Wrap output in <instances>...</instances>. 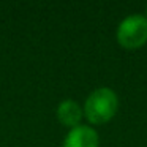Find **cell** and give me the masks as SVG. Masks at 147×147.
I'll return each mask as SVG.
<instances>
[{
    "label": "cell",
    "instance_id": "obj_2",
    "mask_svg": "<svg viewBox=\"0 0 147 147\" xmlns=\"http://www.w3.org/2000/svg\"><path fill=\"white\" fill-rule=\"evenodd\" d=\"M117 41L125 49H138L147 43V18L131 14L117 27Z\"/></svg>",
    "mask_w": 147,
    "mask_h": 147
},
{
    "label": "cell",
    "instance_id": "obj_3",
    "mask_svg": "<svg viewBox=\"0 0 147 147\" xmlns=\"http://www.w3.org/2000/svg\"><path fill=\"white\" fill-rule=\"evenodd\" d=\"M100 139L98 133L93 128L86 125H78L65 138L63 147H98Z\"/></svg>",
    "mask_w": 147,
    "mask_h": 147
},
{
    "label": "cell",
    "instance_id": "obj_5",
    "mask_svg": "<svg viewBox=\"0 0 147 147\" xmlns=\"http://www.w3.org/2000/svg\"><path fill=\"white\" fill-rule=\"evenodd\" d=\"M146 18H147V8H146Z\"/></svg>",
    "mask_w": 147,
    "mask_h": 147
},
{
    "label": "cell",
    "instance_id": "obj_4",
    "mask_svg": "<svg viewBox=\"0 0 147 147\" xmlns=\"http://www.w3.org/2000/svg\"><path fill=\"white\" fill-rule=\"evenodd\" d=\"M57 119L60 120V123H63L65 127H78L82 119V109L73 100H65L59 105L57 108Z\"/></svg>",
    "mask_w": 147,
    "mask_h": 147
},
{
    "label": "cell",
    "instance_id": "obj_1",
    "mask_svg": "<svg viewBox=\"0 0 147 147\" xmlns=\"http://www.w3.org/2000/svg\"><path fill=\"white\" fill-rule=\"evenodd\" d=\"M119 108V98L115 92L109 87H100L93 90L86 100L84 114L90 123L101 125L109 122L115 115Z\"/></svg>",
    "mask_w": 147,
    "mask_h": 147
}]
</instances>
